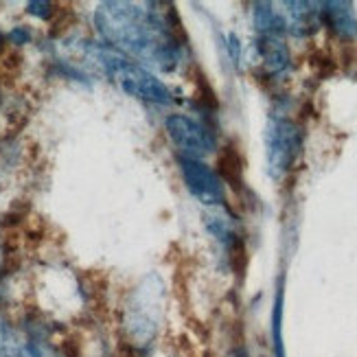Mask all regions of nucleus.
Returning <instances> with one entry per match:
<instances>
[{"label":"nucleus","instance_id":"1","mask_svg":"<svg viewBox=\"0 0 357 357\" xmlns=\"http://www.w3.org/2000/svg\"><path fill=\"white\" fill-rule=\"evenodd\" d=\"M95 26L114 51L138 57L160 70L178 66L186 44L174 5L156 9L149 3H101L95 11Z\"/></svg>","mask_w":357,"mask_h":357},{"label":"nucleus","instance_id":"2","mask_svg":"<svg viewBox=\"0 0 357 357\" xmlns=\"http://www.w3.org/2000/svg\"><path fill=\"white\" fill-rule=\"evenodd\" d=\"M88 55L95 64L110 77V79L130 97L151 101V103H169L172 90H169L156 75H151L145 66L136 64L130 57L114 51L112 46H88Z\"/></svg>","mask_w":357,"mask_h":357},{"label":"nucleus","instance_id":"3","mask_svg":"<svg viewBox=\"0 0 357 357\" xmlns=\"http://www.w3.org/2000/svg\"><path fill=\"white\" fill-rule=\"evenodd\" d=\"M151 283H153V278H147V281L136 289L132 303L128 305L126 320H123V327H126V333H128V344L132 351L147 349L158 331L160 312H162V307H160L162 285L156 283V287H153Z\"/></svg>","mask_w":357,"mask_h":357},{"label":"nucleus","instance_id":"4","mask_svg":"<svg viewBox=\"0 0 357 357\" xmlns=\"http://www.w3.org/2000/svg\"><path fill=\"white\" fill-rule=\"evenodd\" d=\"M303 153V130L296 121L272 116L266 128V156L268 172L274 180L285 178Z\"/></svg>","mask_w":357,"mask_h":357},{"label":"nucleus","instance_id":"5","mask_svg":"<svg viewBox=\"0 0 357 357\" xmlns=\"http://www.w3.org/2000/svg\"><path fill=\"white\" fill-rule=\"evenodd\" d=\"M167 134L174 141V145L182 151V156L189 158H202L206 153L215 151L217 147V138L215 134L204 126L191 116L184 114H174L167 119Z\"/></svg>","mask_w":357,"mask_h":357},{"label":"nucleus","instance_id":"6","mask_svg":"<svg viewBox=\"0 0 357 357\" xmlns=\"http://www.w3.org/2000/svg\"><path fill=\"white\" fill-rule=\"evenodd\" d=\"M178 167H180V174H182L186 189H189V193L193 197H197L202 204H206L208 208L224 204V199H226L224 182L208 165H204L197 158L180 156Z\"/></svg>","mask_w":357,"mask_h":357},{"label":"nucleus","instance_id":"7","mask_svg":"<svg viewBox=\"0 0 357 357\" xmlns=\"http://www.w3.org/2000/svg\"><path fill=\"white\" fill-rule=\"evenodd\" d=\"M283 24L285 31H289L296 38H309L314 36L320 26V5L316 3H283Z\"/></svg>","mask_w":357,"mask_h":357},{"label":"nucleus","instance_id":"8","mask_svg":"<svg viewBox=\"0 0 357 357\" xmlns=\"http://www.w3.org/2000/svg\"><path fill=\"white\" fill-rule=\"evenodd\" d=\"M320 20L342 40H351L357 36V18H355V9L351 3H342V0H335V3H322L320 5Z\"/></svg>","mask_w":357,"mask_h":357},{"label":"nucleus","instance_id":"9","mask_svg":"<svg viewBox=\"0 0 357 357\" xmlns=\"http://www.w3.org/2000/svg\"><path fill=\"white\" fill-rule=\"evenodd\" d=\"M257 51H259L263 68H266V73L272 77L283 75L291 64V55H289L287 44L278 36H261L257 42Z\"/></svg>","mask_w":357,"mask_h":357},{"label":"nucleus","instance_id":"10","mask_svg":"<svg viewBox=\"0 0 357 357\" xmlns=\"http://www.w3.org/2000/svg\"><path fill=\"white\" fill-rule=\"evenodd\" d=\"M217 176H220L222 182L230 184L235 191H239L243 186V158L237 145L228 143L226 147H222L220 156H217Z\"/></svg>","mask_w":357,"mask_h":357},{"label":"nucleus","instance_id":"11","mask_svg":"<svg viewBox=\"0 0 357 357\" xmlns=\"http://www.w3.org/2000/svg\"><path fill=\"white\" fill-rule=\"evenodd\" d=\"M274 5L270 3H257L255 5V26L261 36H278L285 31V24H283V18L281 13L276 9H272Z\"/></svg>","mask_w":357,"mask_h":357},{"label":"nucleus","instance_id":"12","mask_svg":"<svg viewBox=\"0 0 357 357\" xmlns=\"http://www.w3.org/2000/svg\"><path fill=\"white\" fill-rule=\"evenodd\" d=\"M20 357H70L64 349H57L49 342V337L44 333L36 331L22 340Z\"/></svg>","mask_w":357,"mask_h":357},{"label":"nucleus","instance_id":"13","mask_svg":"<svg viewBox=\"0 0 357 357\" xmlns=\"http://www.w3.org/2000/svg\"><path fill=\"white\" fill-rule=\"evenodd\" d=\"M22 337L13 331L7 318L0 314V357H20Z\"/></svg>","mask_w":357,"mask_h":357},{"label":"nucleus","instance_id":"14","mask_svg":"<svg viewBox=\"0 0 357 357\" xmlns=\"http://www.w3.org/2000/svg\"><path fill=\"white\" fill-rule=\"evenodd\" d=\"M283 283L278 285L276 301H274V312H272V337H274V353L276 357H285L283 349Z\"/></svg>","mask_w":357,"mask_h":357},{"label":"nucleus","instance_id":"15","mask_svg":"<svg viewBox=\"0 0 357 357\" xmlns=\"http://www.w3.org/2000/svg\"><path fill=\"white\" fill-rule=\"evenodd\" d=\"M29 7V13H33V15H40V18H51V15H53V5L51 3H29L26 5Z\"/></svg>","mask_w":357,"mask_h":357}]
</instances>
